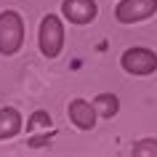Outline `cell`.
<instances>
[{
  "label": "cell",
  "instance_id": "10",
  "mask_svg": "<svg viewBox=\"0 0 157 157\" xmlns=\"http://www.w3.org/2000/svg\"><path fill=\"white\" fill-rule=\"evenodd\" d=\"M40 123L51 125V117H48V112H43V109H37V112L32 115V120L27 123V131H35V125H40Z\"/></svg>",
  "mask_w": 157,
  "mask_h": 157
},
{
  "label": "cell",
  "instance_id": "9",
  "mask_svg": "<svg viewBox=\"0 0 157 157\" xmlns=\"http://www.w3.org/2000/svg\"><path fill=\"white\" fill-rule=\"evenodd\" d=\"M133 157H157V139H141L131 147Z\"/></svg>",
  "mask_w": 157,
  "mask_h": 157
},
{
  "label": "cell",
  "instance_id": "5",
  "mask_svg": "<svg viewBox=\"0 0 157 157\" xmlns=\"http://www.w3.org/2000/svg\"><path fill=\"white\" fill-rule=\"evenodd\" d=\"M61 13L69 24H91L93 19L99 16V6L93 3V0H64L61 3Z\"/></svg>",
  "mask_w": 157,
  "mask_h": 157
},
{
  "label": "cell",
  "instance_id": "7",
  "mask_svg": "<svg viewBox=\"0 0 157 157\" xmlns=\"http://www.w3.org/2000/svg\"><path fill=\"white\" fill-rule=\"evenodd\" d=\"M21 128H24V120H21V112L16 107H0V141L19 136Z\"/></svg>",
  "mask_w": 157,
  "mask_h": 157
},
{
  "label": "cell",
  "instance_id": "3",
  "mask_svg": "<svg viewBox=\"0 0 157 157\" xmlns=\"http://www.w3.org/2000/svg\"><path fill=\"white\" fill-rule=\"evenodd\" d=\"M120 67H123L128 75H136V77H147V75L157 72V53L149 48H128L120 56Z\"/></svg>",
  "mask_w": 157,
  "mask_h": 157
},
{
  "label": "cell",
  "instance_id": "1",
  "mask_svg": "<svg viewBox=\"0 0 157 157\" xmlns=\"http://www.w3.org/2000/svg\"><path fill=\"white\" fill-rule=\"evenodd\" d=\"M24 43V19L13 8H6L0 13V53L3 56H13L21 51Z\"/></svg>",
  "mask_w": 157,
  "mask_h": 157
},
{
  "label": "cell",
  "instance_id": "8",
  "mask_svg": "<svg viewBox=\"0 0 157 157\" xmlns=\"http://www.w3.org/2000/svg\"><path fill=\"white\" fill-rule=\"evenodd\" d=\"M93 107H96L99 117H107V120H112V117L120 112V99H117L115 93H99V96L93 99Z\"/></svg>",
  "mask_w": 157,
  "mask_h": 157
},
{
  "label": "cell",
  "instance_id": "4",
  "mask_svg": "<svg viewBox=\"0 0 157 157\" xmlns=\"http://www.w3.org/2000/svg\"><path fill=\"white\" fill-rule=\"evenodd\" d=\"M157 13V0H120L115 8V19L120 24H139Z\"/></svg>",
  "mask_w": 157,
  "mask_h": 157
},
{
  "label": "cell",
  "instance_id": "6",
  "mask_svg": "<svg viewBox=\"0 0 157 157\" xmlns=\"http://www.w3.org/2000/svg\"><path fill=\"white\" fill-rule=\"evenodd\" d=\"M67 115H69V123L80 131H93L96 128V120H99V112L91 101L85 99H72L69 107H67Z\"/></svg>",
  "mask_w": 157,
  "mask_h": 157
},
{
  "label": "cell",
  "instance_id": "2",
  "mask_svg": "<svg viewBox=\"0 0 157 157\" xmlns=\"http://www.w3.org/2000/svg\"><path fill=\"white\" fill-rule=\"evenodd\" d=\"M37 45L45 59H56L64 48V24L56 13H45L37 29Z\"/></svg>",
  "mask_w": 157,
  "mask_h": 157
}]
</instances>
